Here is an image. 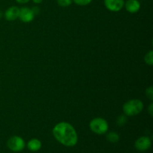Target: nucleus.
I'll list each match as a JSON object with an SVG mask.
<instances>
[{
	"instance_id": "5",
	"label": "nucleus",
	"mask_w": 153,
	"mask_h": 153,
	"mask_svg": "<svg viewBox=\"0 0 153 153\" xmlns=\"http://www.w3.org/2000/svg\"><path fill=\"white\" fill-rule=\"evenodd\" d=\"M151 145H152L151 139L146 136H142L137 139L134 143V147L137 150L140 151V152H145L151 147Z\"/></svg>"
},
{
	"instance_id": "3",
	"label": "nucleus",
	"mask_w": 153,
	"mask_h": 153,
	"mask_svg": "<svg viewBox=\"0 0 153 153\" xmlns=\"http://www.w3.org/2000/svg\"><path fill=\"white\" fill-rule=\"evenodd\" d=\"M90 128L97 134H104L108 131L109 126L107 121L102 117L94 118L90 122Z\"/></svg>"
},
{
	"instance_id": "11",
	"label": "nucleus",
	"mask_w": 153,
	"mask_h": 153,
	"mask_svg": "<svg viewBox=\"0 0 153 153\" xmlns=\"http://www.w3.org/2000/svg\"><path fill=\"white\" fill-rule=\"evenodd\" d=\"M106 138L111 143H117V142L119 141L120 136L117 133L114 132V131H111V132H109L107 134Z\"/></svg>"
},
{
	"instance_id": "16",
	"label": "nucleus",
	"mask_w": 153,
	"mask_h": 153,
	"mask_svg": "<svg viewBox=\"0 0 153 153\" xmlns=\"http://www.w3.org/2000/svg\"><path fill=\"white\" fill-rule=\"evenodd\" d=\"M146 95L149 100H153V87L150 86L146 90Z\"/></svg>"
},
{
	"instance_id": "15",
	"label": "nucleus",
	"mask_w": 153,
	"mask_h": 153,
	"mask_svg": "<svg viewBox=\"0 0 153 153\" xmlns=\"http://www.w3.org/2000/svg\"><path fill=\"white\" fill-rule=\"evenodd\" d=\"M127 122V118L126 117L124 116V115H121L117 120V123L119 126H124Z\"/></svg>"
},
{
	"instance_id": "10",
	"label": "nucleus",
	"mask_w": 153,
	"mask_h": 153,
	"mask_svg": "<svg viewBox=\"0 0 153 153\" xmlns=\"http://www.w3.org/2000/svg\"><path fill=\"white\" fill-rule=\"evenodd\" d=\"M27 146H28V149L31 152H37L41 149L42 143L41 141L38 139L32 138L28 142Z\"/></svg>"
},
{
	"instance_id": "12",
	"label": "nucleus",
	"mask_w": 153,
	"mask_h": 153,
	"mask_svg": "<svg viewBox=\"0 0 153 153\" xmlns=\"http://www.w3.org/2000/svg\"><path fill=\"white\" fill-rule=\"evenodd\" d=\"M144 61L146 64L149 66L153 65V51L150 50L146 54L144 57Z\"/></svg>"
},
{
	"instance_id": "4",
	"label": "nucleus",
	"mask_w": 153,
	"mask_h": 153,
	"mask_svg": "<svg viewBox=\"0 0 153 153\" xmlns=\"http://www.w3.org/2000/svg\"><path fill=\"white\" fill-rule=\"evenodd\" d=\"M7 146L13 152H18L23 150L25 146V143L23 139L19 136H12L7 140Z\"/></svg>"
},
{
	"instance_id": "17",
	"label": "nucleus",
	"mask_w": 153,
	"mask_h": 153,
	"mask_svg": "<svg viewBox=\"0 0 153 153\" xmlns=\"http://www.w3.org/2000/svg\"><path fill=\"white\" fill-rule=\"evenodd\" d=\"M31 10H32L33 12H34V15L37 14V13H38L39 12H40V8H39L38 7H37V6H35V7H32V8H31Z\"/></svg>"
},
{
	"instance_id": "7",
	"label": "nucleus",
	"mask_w": 153,
	"mask_h": 153,
	"mask_svg": "<svg viewBox=\"0 0 153 153\" xmlns=\"http://www.w3.org/2000/svg\"><path fill=\"white\" fill-rule=\"evenodd\" d=\"M34 16L35 15H34V12H33V10L30 7H22L19 8V19L22 22H25V23L31 22L34 19Z\"/></svg>"
},
{
	"instance_id": "18",
	"label": "nucleus",
	"mask_w": 153,
	"mask_h": 153,
	"mask_svg": "<svg viewBox=\"0 0 153 153\" xmlns=\"http://www.w3.org/2000/svg\"><path fill=\"white\" fill-rule=\"evenodd\" d=\"M15 1H16L17 3H19V4H26V3H28L30 0H15Z\"/></svg>"
},
{
	"instance_id": "21",
	"label": "nucleus",
	"mask_w": 153,
	"mask_h": 153,
	"mask_svg": "<svg viewBox=\"0 0 153 153\" xmlns=\"http://www.w3.org/2000/svg\"><path fill=\"white\" fill-rule=\"evenodd\" d=\"M1 16H2V13H1V12L0 11V18L1 17Z\"/></svg>"
},
{
	"instance_id": "2",
	"label": "nucleus",
	"mask_w": 153,
	"mask_h": 153,
	"mask_svg": "<svg viewBox=\"0 0 153 153\" xmlns=\"http://www.w3.org/2000/svg\"><path fill=\"white\" fill-rule=\"evenodd\" d=\"M143 109V103L137 99L128 100L123 106V110L126 116L133 117L141 113Z\"/></svg>"
},
{
	"instance_id": "9",
	"label": "nucleus",
	"mask_w": 153,
	"mask_h": 153,
	"mask_svg": "<svg viewBox=\"0 0 153 153\" xmlns=\"http://www.w3.org/2000/svg\"><path fill=\"white\" fill-rule=\"evenodd\" d=\"M126 10L131 13H135L140 9V3L138 0H127L124 4Z\"/></svg>"
},
{
	"instance_id": "6",
	"label": "nucleus",
	"mask_w": 153,
	"mask_h": 153,
	"mask_svg": "<svg viewBox=\"0 0 153 153\" xmlns=\"http://www.w3.org/2000/svg\"><path fill=\"white\" fill-rule=\"evenodd\" d=\"M124 0H104V5L111 12H118L124 7Z\"/></svg>"
},
{
	"instance_id": "20",
	"label": "nucleus",
	"mask_w": 153,
	"mask_h": 153,
	"mask_svg": "<svg viewBox=\"0 0 153 153\" xmlns=\"http://www.w3.org/2000/svg\"><path fill=\"white\" fill-rule=\"evenodd\" d=\"M43 0H32L33 2L36 4H41L43 2Z\"/></svg>"
},
{
	"instance_id": "19",
	"label": "nucleus",
	"mask_w": 153,
	"mask_h": 153,
	"mask_svg": "<svg viewBox=\"0 0 153 153\" xmlns=\"http://www.w3.org/2000/svg\"><path fill=\"white\" fill-rule=\"evenodd\" d=\"M149 113L150 114L151 116H152L153 115V104L152 103H151L149 106Z\"/></svg>"
},
{
	"instance_id": "1",
	"label": "nucleus",
	"mask_w": 153,
	"mask_h": 153,
	"mask_svg": "<svg viewBox=\"0 0 153 153\" xmlns=\"http://www.w3.org/2000/svg\"><path fill=\"white\" fill-rule=\"evenodd\" d=\"M54 137L64 146L73 147L78 143V134L74 127L67 122H60L52 129Z\"/></svg>"
},
{
	"instance_id": "8",
	"label": "nucleus",
	"mask_w": 153,
	"mask_h": 153,
	"mask_svg": "<svg viewBox=\"0 0 153 153\" xmlns=\"http://www.w3.org/2000/svg\"><path fill=\"white\" fill-rule=\"evenodd\" d=\"M19 8L17 6H11L4 12V18L7 21H14L19 18Z\"/></svg>"
},
{
	"instance_id": "14",
	"label": "nucleus",
	"mask_w": 153,
	"mask_h": 153,
	"mask_svg": "<svg viewBox=\"0 0 153 153\" xmlns=\"http://www.w3.org/2000/svg\"><path fill=\"white\" fill-rule=\"evenodd\" d=\"M93 0H73V2L79 6H86L92 2Z\"/></svg>"
},
{
	"instance_id": "13",
	"label": "nucleus",
	"mask_w": 153,
	"mask_h": 153,
	"mask_svg": "<svg viewBox=\"0 0 153 153\" xmlns=\"http://www.w3.org/2000/svg\"><path fill=\"white\" fill-rule=\"evenodd\" d=\"M57 3L61 7H67L71 5L73 3V0H57Z\"/></svg>"
}]
</instances>
